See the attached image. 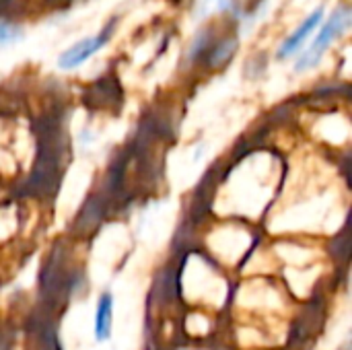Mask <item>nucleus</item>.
<instances>
[{
	"mask_svg": "<svg viewBox=\"0 0 352 350\" xmlns=\"http://www.w3.org/2000/svg\"><path fill=\"white\" fill-rule=\"evenodd\" d=\"M23 31L16 25L10 23H0V43H12L16 39H21Z\"/></svg>",
	"mask_w": 352,
	"mask_h": 350,
	"instance_id": "6",
	"label": "nucleus"
},
{
	"mask_svg": "<svg viewBox=\"0 0 352 350\" xmlns=\"http://www.w3.org/2000/svg\"><path fill=\"white\" fill-rule=\"evenodd\" d=\"M111 322H113V299L109 293H103L97 303L95 311V338L99 342L109 340L111 336Z\"/></svg>",
	"mask_w": 352,
	"mask_h": 350,
	"instance_id": "4",
	"label": "nucleus"
},
{
	"mask_svg": "<svg viewBox=\"0 0 352 350\" xmlns=\"http://www.w3.org/2000/svg\"><path fill=\"white\" fill-rule=\"evenodd\" d=\"M111 31H113V21L107 25V29L105 31H101L99 35H95V37H87V39H82V41H78V43H74L72 47H68L60 58H58V66L62 68V70H72V68H76V66H80L85 60H89L91 56H95L107 41H109V37H111Z\"/></svg>",
	"mask_w": 352,
	"mask_h": 350,
	"instance_id": "2",
	"label": "nucleus"
},
{
	"mask_svg": "<svg viewBox=\"0 0 352 350\" xmlns=\"http://www.w3.org/2000/svg\"><path fill=\"white\" fill-rule=\"evenodd\" d=\"M235 47H237V39H225V41H221L217 45V50L212 52V56H210V64L212 66L223 64L227 58H231V54L235 52Z\"/></svg>",
	"mask_w": 352,
	"mask_h": 350,
	"instance_id": "5",
	"label": "nucleus"
},
{
	"mask_svg": "<svg viewBox=\"0 0 352 350\" xmlns=\"http://www.w3.org/2000/svg\"><path fill=\"white\" fill-rule=\"evenodd\" d=\"M322 19H324V8L320 6V8H316V10L299 25V29H297L291 37H287V39L283 41V45H280V50H278L276 56H278L280 60L293 56V54L307 41V37L316 31V27L322 25Z\"/></svg>",
	"mask_w": 352,
	"mask_h": 350,
	"instance_id": "3",
	"label": "nucleus"
},
{
	"mask_svg": "<svg viewBox=\"0 0 352 350\" xmlns=\"http://www.w3.org/2000/svg\"><path fill=\"white\" fill-rule=\"evenodd\" d=\"M349 25H351V8H349V6H340L338 10H334L332 17L322 25L320 35L314 39L311 47L297 60L295 70H297V72H303V70H309V68L318 66L320 60H322V56H324L326 50L330 47V43H332L336 37H340V35L346 31Z\"/></svg>",
	"mask_w": 352,
	"mask_h": 350,
	"instance_id": "1",
	"label": "nucleus"
}]
</instances>
